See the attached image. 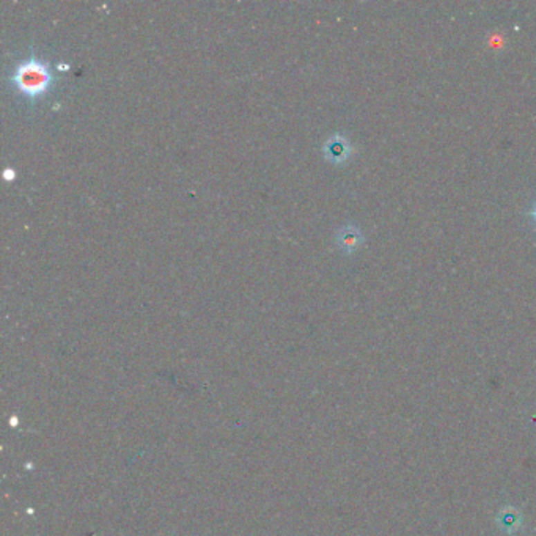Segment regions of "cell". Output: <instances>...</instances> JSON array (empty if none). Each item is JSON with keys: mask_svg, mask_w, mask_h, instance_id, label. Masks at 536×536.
Instances as JSON below:
<instances>
[{"mask_svg": "<svg viewBox=\"0 0 536 536\" xmlns=\"http://www.w3.org/2000/svg\"><path fill=\"white\" fill-rule=\"evenodd\" d=\"M13 80L17 89L27 96L43 95L50 85V71L43 62L30 59L19 63L15 69Z\"/></svg>", "mask_w": 536, "mask_h": 536, "instance_id": "1", "label": "cell"}, {"mask_svg": "<svg viewBox=\"0 0 536 536\" xmlns=\"http://www.w3.org/2000/svg\"><path fill=\"white\" fill-rule=\"evenodd\" d=\"M363 242V234L357 227H353V225H348V227H343L340 230L337 234V244L340 249L346 253L355 252Z\"/></svg>", "mask_w": 536, "mask_h": 536, "instance_id": "3", "label": "cell"}, {"mask_svg": "<svg viewBox=\"0 0 536 536\" xmlns=\"http://www.w3.org/2000/svg\"><path fill=\"white\" fill-rule=\"evenodd\" d=\"M532 217L535 219V222H536V205L533 206V211H532Z\"/></svg>", "mask_w": 536, "mask_h": 536, "instance_id": "4", "label": "cell"}, {"mask_svg": "<svg viewBox=\"0 0 536 536\" xmlns=\"http://www.w3.org/2000/svg\"><path fill=\"white\" fill-rule=\"evenodd\" d=\"M326 158L333 164H342L349 159L351 156V145L348 138L343 136H333L329 138L324 145Z\"/></svg>", "mask_w": 536, "mask_h": 536, "instance_id": "2", "label": "cell"}]
</instances>
